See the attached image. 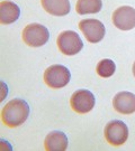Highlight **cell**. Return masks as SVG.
<instances>
[{"label": "cell", "mask_w": 135, "mask_h": 151, "mask_svg": "<svg viewBox=\"0 0 135 151\" xmlns=\"http://www.w3.org/2000/svg\"><path fill=\"white\" fill-rule=\"evenodd\" d=\"M29 115V105L22 99H14L6 104L1 111V121L8 128L22 125Z\"/></svg>", "instance_id": "obj_1"}, {"label": "cell", "mask_w": 135, "mask_h": 151, "mask_svg": "<svg viewBox=\"0 0 135 151\" xmlns=\"http://www.w3.org/2000/svg\"><path fill=\"white\" fill-rule=\"evenodd\" d=\"M45 84L53 90H59L66 86L71 80V73L63 65H51L44 72Z\"/></svg>", "instance_id": "obj_2"}, {"label": "cell", "mask_w": 135, "mask_h": 151, "mask_svg": "<svg viewBox=\"0 0 135 151\" xmlns=\"http://www.w3.org/2000/svg\"><path fill=\"white\" fill-rule=\"evenodd\" d=\"M22 37L24 43L29 47H41L49 42L50 32L45 26L34 22L24 28Z\"/></svg>", "instance_id": "obj_3"}, {"label": "cell", "mask_w": 135, "mask_h": 151, "mask_svg": "<svg viewBox=\"0 0 135 151\" xmlns=\"http://www.w3.org/2000/svg\"><path fill=\"white\" fill-rule=\"evenodd\" d=\"M104 135L109 145L114 147L123 146L128 139V128L123 121L113 120L106 124Z\"/></svg>", "instance_id": "obj_4"}, {"label": "cell", "mask_w": 135, "mask_h": 151, "mask_svg": "<svg viewBox=\"0 0 135 151\" xmlns=\"http://www.w3.org/2000/svg\"><path fill=\"white\" fill-rule=\"evenodd\" d=\"M59 50L66 56L77 55L83 48V42L80 36L73 30H64L56 39Z\"/></svg>", "instance_id": "obj_5"}, {"label": "cell", "mask_w": 135, "mask_h": 151, "mask_svg": "<svg viewBox=\"0 0 135 151\" xmlns=\"http://www.w3.org/2000/svg\"><path fill=\"white\" fill-rule=\"evenodd\" d=\"M95 96L88 90H78L70 97V105L72 110L79 114L90 112L95 106Z\"/></svg>", "instance_id": "obj_6"}, {"label": "cell", "mask_w": 135, "mask_h": 151, "mask_svg": "<svg viewBox=\"0 0 135 151\" xmlns=\"http://www.w3.org/2000/svg\"><path fill=\"white\" fill-rule=\"evenodd\" d=\"M79 29L85 35L86 39L91 44H97L104 39L106 34L105 26L97 19H83L79 22Z\"/></svg>", "instance_id": "obj_7"}, {"label": "cell", "mask_w": 135, "mask_h": 151, "mask_svg": "<svg viewBox=\"0 0 135 151\" xmlns=\"http://www.w3.org/2000/svg\"><path fill=\"white\" fill-rule=\"evenodd\" d=\"M114 26L120 30H131L135 27V9L130 6H122L113 12Z\"/></svg>", "instance_id": "obj_8"}, {"label": "cell", "mask_w": 135, "mask_h": 151, "mask_svg": "<svg viewBox=\"0 0 135 151\" xmlns=\"http://www.w3.org/2000/svg\"><path fill=\"white\" fill-rule=\"evenodd\" d=\"M113 108L123 115H130L135 112V94L131 92H119L113 99Z\"/></svg>", "instance_id": "obj_9"}, {"label": "cell", "mask_w": 135, "mask_h": 151, "mask_svg": "<svg viewBox=\"0 0 135 151\" xmlns=\"http://www.w3.org/2000/svg\"><path fill=\"white\" fill-rule=\"evenodd\" d=\"M43 9L52 16H66L71 9L69 0H41Z\"/></svg>", "instance_id": "obj_10"}, {"label": "cell", "mask_w": 135, "mask_h": 151, "mask_svg": "<svg viewBox=\"0 0 135 151\" xmlns=\"http://www.w3.org/2000/svg\"><path fill=\"white\" fill-rule=\"evenodd\" d=\"M69 141L66 135L61 131H52L46 135L44 146L47 151H64L66 150Z\"/></svg>", "instance_id": "obj_11"}, {"label": "cell", "mask_w": 135, "mask_h": 151, "mask_svg": "<svg viewBox=\"0 0 135 151\" xmlns=\"http://www.w3.org/2000/svg\"><path fill=\"white\" fill-rule=\"evenodd\" d=\"M20 16L19 7L11 1H1L0 4V22L2 25H10L17 22Z\"/></svg>", "instance_id": "obj_12"}, {"label": "cell", "mask_w": 135, "mask_h": 151, "mask_svg": "<svg viewBox=\"0 0 135 151\" xmlns=\"http://www.w3.org/2000/svg\"><path fill=\"white\" fill-rule=\"evenodd\" d=\"M103 8L101 0H78L76 5V11L79 15L98 14Z\"/></svg>", "instance_id": "obj_13"}, {"label": "cell", "mask_w": 135, "mask_h": 151, "mask_svg": "<svg viewBox=\"0 0 135 151\" xmlns=\"http://www.w3.org/2000/svg\"><path fill=\"white\" fill-rule=\"evenodd\" d=\"M115 70H116V65H115L113 60H108V58L101 60L96 66L97 74L100 77H103V78H108V77L113 76Z\"/></svg>", "instance_id": "obj_14"}, {"label": "cell", "mask_w": 135, "mask_h": 151, "mask_svg": "<svg viewBox=\"0 0 135 151\" xmlns=\"http://www.w3.org/2000/svg\"><path fill=\"white\" fill-rule=\"evenodd\" d=\"M132 70H133V75H134V77H135V62H134V64H133V68H132Z\"/></svg>", "instance_id": "obj_15"}]
</instances>
